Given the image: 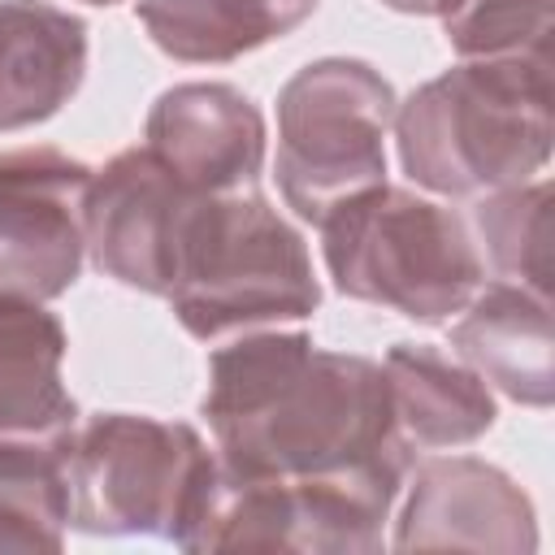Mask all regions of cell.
Segmentation results:
<instances>
[{"label":"cell","mask_w":555,"mask_h":555,"mask_svg":"<svg viewBox=\"0 0 555 555\" xmlns=\"http://www.w3.org/2000/svg\"><path fill=\"white\" fill-rule=\"evenodd\" d=\"M199 416L225 468L251 477L408 473L386 373L369 356L325 351L304 330H251L208 356Z\"/></svg>","instance_id":"1"},{"label":"cell","mask_w":555,"mask_h":555,"mask_svg":"<svg viewBox=\"0 0 555 555\" xmlns=\"http://www.w3.org/2000/svg\"><path fill=\"white\" fill-rule=\"evenodd\" d=\"M403 173L447 199L533 182L551 160V56L460 61L395 104Z\"/></svg>","instance_id":"2"},{"label":"cell","mask_w":555,"mask_h":555,"mask_svg":"<svg viewBox=\"0 0 555 555\" xmlns=\"http://www.w3.org/2000/svg\"><path fill=\"white\" fill-rule=\"evenodd\" d=\"M165 299L191 338L217 343L308 321L321 308V282L304 234L251 186L199 195Z\"/></svg>","instance_id":"3"},{"label":"cell","mask_w":555,"mask_h":555,"mask_svg":"<svg viewBox=\"0 0 555 555\" xmlns=\"http://www.w3.org/2000/svg\"><path fill=\"white\" fill-rule=\"evenodd\" d=\"M317 230L338 295L421 325H447L486 282L468 221L408 186L382 182L338 204Z\"/></svg>","instance_id":"4"},{"label":"cell","mask_w":555,"mask_h":555,"mask_svg":"<svg viewBox=\"0 0 555 555\" xmlns=\"http://www.w3.org/2000/svg\"><path fill=\"white\" fill-rule=\"evenodd\" d=\"M395 87L360 56H321L278 91V191L299 221L321 225L338 204L386 182Z\"/></svg>","instance_id":"5"},{"label":"cell","mask_w":555,"mask_h":555,"mask_svg":"<svg viewBox=\"0 0 555 555\" xmlns=\"http://www.w3.org/2000/svg\"><path fill=\"white\" fill-rule=\"evenodd\" d=\"M217 451L186 421L95 412L69 447V525L91 538H165L186 529Z\"/></svg>","instance_id":"6"},{"label":"cell","mask_w":555,"mask_h":555,"mask_svg":"<svg viewBox=\"0 0 555 555\" xmlns=\"http://www.w3.org/2000/svg\"><path fill=\"white\" fill-rule=\"evenodd\" d=\"M91 173L48 143L0 152V295L48 304L78 282Z\"/></svg>","instance_id":"7"},{"label":"cell","mask_w":555,"mask_h":555,"mask_svg":"<svg viewBox=\"0 0 555 555\" xmlns=\"http://www.w3.org/2000/svg\"><path fill=\"white\" fill-rule=\"evenodd\" d=\"M199 195L186 191L147 147L117 152L91 173L87 256L126 291L169 295L186 221Z\"/></svg>","instance_id":"8"},{"label":"cell","mask_w":555,"mask_h":555,"mask_svg":"<svg viewBox=\"0 0 555 555\" xmlns=\"http://www.w3.org/2000/svg\"><path fill=\"white\" fill-rule=\"evenodd\" d=\"M395 551H538L533 499L490 460L429 455L408 468Z\"/></svg>","instance_id":"9"},{"label":"cell","mask_w":555,"mask_h":555,"mask_svg":"<svg viewBox=\"0 0 555 555\" xmlns=\"http://www.w3.org/2000/svg\"><path fill=\"white\" fill-rule=\"evenodd\" d=\"M143 147L195 195H238L260 182L269 126L234 82H178L156 95Z\"/></svg>","instance_id":"10"},{"label":"cell","mask_w":555,"mask_h":555,"mask_svg":"<svg viewBox=\"0 0 555 555\" xmlns=\"http://www.w3.org/2000/svg\"><path fill=\"white\" fill-rule=\"evenodd\" d=\"M451 351L499 395L525 408L555 399V325L551 295L516 282H481L451 325Z\"/></svg>","instance_id":"11"},{"label":"cell","mask_w":555,"mask_h":555,"mask_svg":"<svg viewBox=\"0 0 555 555\" xmlns=\"http://www.w3.org/2000/svg\"><path fill=\"white\" fill-rule=\"evenodd\" d=\"M87 78V22L52 0H0V134L52 121Z\"/></svg>","instance_id":"12"},{"label":"cell","mask_w":555,"mask_h":555,"mask_svg":"<svg viewBox=\"0 0 555 555\" xmlns=\"http://www.w3.org/2000/svg\"><path fill=\"white\" fill-rule=\"evenodd\" d=\"M65 347L56 312L0 295V442H74L78 403L61 377Z\"/></svg>","instance_id":"13"},{"label":"cell","mask_w":555,"mask_h":555,"mask_svg":"<svg viewBox=\"0 0 555 555\" xmlns=\"http://www.w3.org/2000/svg\"><path fill=\"white\" fill-rule=\"evenodd\" d=\"M390 412L412 451L468 447L494 429V390L460 360L434 343H395L382 356Z\"/></svg>","instance_id":"14"},{"label":"cell","mask_w":555,"mask_h":555,"mask_svg":"<svg viewBox=\"0 0 555 555\" xmlns=\"http://www.w3.org/2000/svg\"><path fill=\"white\" fill-rule=\"evenodd\" d=\"M69 447L74 442H0V551L65 546Z\"/></svg>","instance_id":"15"},{"label":"cell","mask_w":555,"mask_h":555,"mask_svg":"<svg viewBox=\"0 0 555 555\" xmlns=\"http://www.w3.org/2000/svg\"><path fill=\"white\" fill-rule=\"evenodd\" d=\"M546 208H551V182L546 178L477 195V204H473L477 251H486L490 269L503 282L529 286L538 295H551Z\"/></svg>","instance_id":"16"},{"label":"cell","mask_w":555,"mask_h":555,"mask_svg":"<svg viewBox=\"0 0 555 555\" xmlns=\"http://www.w3.org/2000/svg\"><path fill=\"white\" fill-rule=\"evenodd\" d=\"M442 35L460 61L546 56L551 0H455L442 13Z\"/></svg>","instance_id":"17"},{"label":"cell","mask_w":555,"mask_h":555,"mask_svg":"<svg viewBox=\"0 0 555 555\" xmlns=\"http://www.w3.org/2000/svg\"><path fill=\"white\" fill-rule=\"evenodd\" d=\"M321 0H221V9L230 13V22L238 26V35L247 39V48H264L269 39L291 35L299 22H308L317 13Z\"/></svg>","instance_id":"18"},{"label":"cell","mask_w":555,"mask_h":555,"mask_svg":"<svg viewBox=\"0 0 555 555\" xmlns=\"http://www.w3.org/2000/svg\"><path fill=\"white\" fill-rule=\"evenodd\" d=\"M382 4L395 13H408V17H442L455 0H382Z\"/></svg>","instance_id":"19"},{"label":"cell","mask_w":555,"mask_h":555,"mask_svg":"<svg viewBox=\"0 0 555 555\" xmlns=\"http://www.w3.org/2000/svg\"><path fill=\"white\" fill-rule=\"evenodd\" d=\"M87 4H100L104 9V4H117V0H87Z\"/></svg>","instance_id":"20"}]
</instances>
